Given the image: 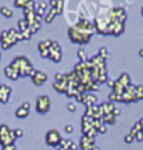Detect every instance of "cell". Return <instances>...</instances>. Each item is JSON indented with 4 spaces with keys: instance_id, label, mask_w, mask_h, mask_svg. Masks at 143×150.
Returning <instances> with one entry per match:
<instances>
[{
    "instance_id": "39",
    "label": "cell",
    "mask_w": 143,
    "mask_h": 150,
    "mask_svg": "<svg viewBox=\"0 0 143 150\" xmlns=\"http://www.w3.org/2000/svg\"><path fill=\"white\" fill-rule=\"evenodd\" d=\"M69 150H79V143H75L72 142V145H71V149Z\"/></svg>"
},
{
    "instance_id": "26",
    "label": "cell",
    "mask_w": 143,
    "mask_h": 150,
    "mask_svg": "<svg viewBox=\"0 0 143 150\" xmlns=\"http://www.w3.org/2000/svg\"><path fill=\"white\" fill-rule=\"evenodd\" d=\"M99 56H100L101 59H108V50H107V47H104V46H101L100 49H99Z\"/></svg>"
},
{
    "instance_id": "2",
    "label": "cell",
    "mask_w": 143,
    "mask_h": 150,
    "mask_svg": "<svg viewBox=\"0 0 143 150\" xmlns=\"http://www.w3.org/2000/svg\"><path fill=\"white\" fill-rule=\"evenodd\" d=\"M52 107V102H50V97L47 95H42V96L38 97L36 100V111L39 114H46L50 111Z\"/></svg>"
},
{
    "instance_id": "17",
    "label": "cell",
    "mask_w": 143,
    "mask_h": 150,
    "mask_svg": "<svg viewBox=\"0 0 143 150\" xmlns=\"http://www.w3.org/2000/svg\"><path fill=\"white\" fill-rule=\"evenodd\" d=\"M0 14L6 18H11V17L14 16V11L11 10L10 7H7V6H1L0 7Z\"/></svg>"
},
{
    "instance_id": "27",
    "label": "cell",
    "mask_w": 143,
    "mask_h": 150,
    "mask_svg": "<svg viewBox=\"0 0 143 150\" xmlns=\"http://www.w3.org/2000/svg\"><path fill=\"white\" fill-rule=\"evenodd\" d=\"M64 10V0H57V4H56V11L57 14H61Z\"/></svg>"
},
{
    "instance_id": "28",
    "label": "cell",
    "mask_w": 143,
    "mask_h": 150,
    "mask_svg": "<svg viewBox=\"0 0 143 150\" xmlns=\"http://www.w3.org/2000/svg\"><path fill=\"white\" fill-rule=\"evenodd\" d=\"M38 7H39V8H42V10H45L46 13H47V11H49V7H50V6H49V1H46V0H42V1L39 3V6H38Z\"/></svg>"
},
{
    "instance_id": "14",
    "label": "cell",
    "mask_w": 143,
    "mask_h": 150,
    "mask_svg": "<svg viewBox=\"0 0 143 150\" xmlns=\"http://www.w3.org/2000/svg\"><path fill=\"white\" fill-rule=\"evenodd\" d=\"M57 11H56V8H49V11L46 13V16L43 17V20H45V22L46 24H50V22H53V20L57 17Z\"/></svg>"
},
{
    "instance_id": "1",
    "label": "cell",
    "mask_w": 143,
    "mask_h": 150,
    "mask_svg": "<svg viewBox=\"0 0 143 150\" xmlns=\"http://www.w3.org/2000/svg\"><path fill=\"white\" fill-rule=\"evenodd\" d=\"M68 38L71 39V42L72 43H76V45H86V43L90 42V39L92 36L90 35H85V33H81L78 29H75L74 27H69L68 31Z\"/></svg>"
},
{
    "instance_id": "42",
    "label": "cell",
    "mask_w": 143,
    "mask_h": 150,
    "mask_svg": "<svg viewBox=\"0 0 143 150\" xmlns=\"http://www.w3.org/2000/svg\"><path fill=\"white\" fill-rule=\"evenodd\" d=\"M3 150H16V145H10V146H6V147H3Z\"/></svg>"
},
{
    "instance_id": "41",
    "label": "cell",
    "mask_w": 143,
    "mask_h": 150,
    "mask_svg": "<svg viewBox=\"0 0 143 150\" xmlns=\"http://www.w3.org/2000/svg\"><path fill=\"white\" fill-rule=\"evenodd\" d=\"M106 83H107V85H108V86H110V88H111V89H113V88H114V85H115V81L108 79V81H107V82H106Z\"/></svg>"
},
{
    "instance_id": "45",
    "label": "cell",
    "mask_w": 143,
    "mask_h": 150,
    "mask_svg": "<svg viewBox=\"0 0 143 150\" xmlns=\"http://www.w3.org/2000/svg\"><path fill=\"white\" fill-rule=\"evenodd\" d=\"M90 150H100V147H97V146H93Z\"/></svg>"
},
{
    "instance_id": "40",
    "label": "cell",
    "mask_w": 143,
    "mask_h": 150,
    "mask_svg": "<svg viewBox=\"0 0 143 150\" xmlns=\"http://www.w3.org/2000/svg\"><path fill=\"white\" fill-rule=\"evenodd\" d=\"M21 107H24V108H27V110H29V108H31V103L29 102H24L21 104Z\"/></svg>"
},
{
    "instance_id": "38",
    "label": "cell",
    "mask_w": 143,
    "mask_h": 150,
    "mask_svg": "<svg viewBox=\"0 0 143 150\" xmlns=\"http://www.w3.org/2000/svg\"><path fill=\"white\" fill-rule=\"evenodd\" d=\"M50 8H56V4H57V0H47Z\"/></svg>"
},
{
    "instance_id": "22",
    "label": "cell",
    "mask_w": 143,
    "mask_h": 150,
    "mask_svg": "<svg viewBox=\"0 0 143 150\" xmlns=\"http://www.w3.org/2000/svg\"><path fill=\"white\" fill-rule=\"evenodd\" d=\"M76 56H78V59H79V61L81 63H86L88 61V57H86V53H85V50L84 49H79L78 50V53H76Z\"/></svg>"
},
{
    "instance_id": "23",
    "label": "cell",
    "mask_w": 143,
    "mask_h": 150,
    "mask_svg": "<svg viewBox=\"0 0 143 150\" xmlns=\"http://www.w3.org/2000/svg\"><path fill=\"white\" fill-rule=\"evenodd\" d=\"M40 29V22H33V24H31L29 25V31H31L32 35H35V33H38V31Z\"/></svg>"
},
{
    "instance_id": "15",
    "label": "cell",
    "mask_w": 143,
    "mask_h": 150,
    "mask_svg": "<svg viewBox=\"0 0 143 150\" xmlns=\"http://www.w3.org/2000/svg\"><path fill=\"white\" fill-rule=\"evenodd\" d=\"M125 32V24H121V22H117L114 25V29H113V35L114 36H120Z\"/></svg>"
},
{
    "instance_id": "47",
    "label": "cell",
    "mask_w": 143,
    "mask_h": 150,
    "mask_svg": "<svg viewBox=\"0 0 143 150\" xmlns=\"http://www.w3.org/2000/svg\"><path fill=\"white\" fill-rule=\"evenodd\" d=\"M139 122H140V125H142V132H143V118L140 120V121H139Z\"/></svg>"
},
{
    "instance_id": "8",
    "label": "cell",
    "mask_w": 143,
    "mask_h": 150,
    "mask_svg": "<svg viewBox=\"0 0 143 150\" xmlns=\"http://www.w3.org/2000/svg\"><path fill=\"white\" fill-rule=\"evenodd\" d=\"M93 146H96L93 138H90L88 135H84V136L81 138V142H79V149L81 150H90Z\"/></svg>"
},
{
    "instance_id": "6",
    "label": "cell",
    "mask_w": 143,
    "mask_h": 150,
    "mask_svg": "<svg viewBox=\"0 0 143 150\" xmlns=\"http://www.w3.org/2000/svg\"><path fill=\"white\" fill-rule=\"evenodd\" d=\"M11 93H13V89H11V86L3 85V83H1V85H0V103H3V104L8 103Z\"/></svg>"
},
{
    "instance_id": "32",
    "label": "cell",
    "mask_w": 143,
    "mask_h": 150,
    "mask_svg": "<svg viewBox=\"0 0 143 150\" xmlns=\"http://www.w3.org/2000/svg\"><path fill=\"white\" fill-rule=\"evenodd\" d=\"M64 131H65L67 134H72V132H74V125H72V124H67Z\"/></svg>"
},
{
    "instance_id": "9",
    "label": "cell",
    "mask_w": 143,
    "mask_h": 150,
    "mask_svg": "<svg viewBox=\"0 0 143 150\" xmlns=\"http://www.w3.org/2000/svg\"><path fill=\"white\" fill-rule=\"evenodd\" d=\"M53 88L57 92H60V93H67V91H68V88H69V83H68V81H67V79H64V81H54Z\"/></svg>"
},
{
    "instance_id": "7",
    "label": "cell",
    "mask_w": 143,
    "mask_h": 150,
    "mask_svg": "<svg viewBox=\"0 0 143 150\" xmlns=\"http://www.w3.org/2000/svg\"><path fill=\"white\" fill-rule=\"evenodd\" d=\"M31 78H32V82H33L36 86H42L43 83L47 81V74L43 72V71H40V70H36V72L32 75Z\"/></svg>"
},
{
    "instance_id": "35",
    "label": "cell",
    "mask_w": 143,
    "mask_h": 150,
    "mask_svg": "<svg viewBox=\"0 0 143 150\" xmlns=\"http://www.w3.org/2000/svg\"><path fill=\"white\" fill-rule=\"evenodd\" d=\"M135 140L136 142H142L143 140V132L140 131V132H136V135H135Z\"/></svg>"
},
{
    "instance_id": "20",
    "label": "cell",
    "mask_w": 143,
    "mask_h": 150,
    "mask_svg": "<svg viewBox=\"0 0 143 150\" xmlns=\"http://www.w3.org/2000/svg\"><path fill=\"white\" fill-rule=\"evenodd\" d=\"M13 131V129L7 125V124H1L0 125V138H3V136H6V135H8Z\"/></svg>"
},
{
    "instance_id": "19",
    "label": "cell",
    "mask_w": 143,
    "mask_h": 150,
    "mask_svg": "<svg viewBox=\"0 0 143 150\" xmlns=\"http://www.w3.org/2000/svg\"><path fill=\"white\" fill-rule=\"evenodd\" d=\"M28 115H29V110H27V108L18 107L16 110V117L17 118H27Z\"/></svg>"
},
{
    "instance_id": "29",
    "label": "cell",
    "mask_w": 143,
    "mask_h": 150,
    "mask_svg": "<svg viewBox=\"0 0 143 150\" xmlns=\"http://www.w3.org/2000/svg\"><path fill=\"white\" fill-rule=\"evenodd\" d=\"M136 99H138V100H143V85L138 86V91H136Z\"/></svg>"
},
{
    "instance_id": "18",
    "label": "cell",
    "mask_w": 143,
    "mask_h": 150,
    "mask_svg": "<svg viewBox=\"0 0 143 150\" xmlns=\"http://www.w3.org/2000/svg\"><path fill=\"white\" fill-rule=\"evenodd\" d=\"M115 120H117V117L114 115V114H104L103 115V118H101V121H103V124H115Z\"/></svg>"
},
{
    "instance_id": "46",
    "label": "cell",
    "mask_w": 143,
    "mask_h": 150,
    "mask_svg": "<svg viewBox=\"0 0 143 150\" xmlns=\"http://www.w3.org/2000/svg\"><path fill=\"white\" fill-rule=\"evenodd\" d=\"M56 150H65V149H64L63 146H58V147H56Z\"/></svg>"
},
{
    "instance_id": "3",
    "label": "cell",
    "mask_w": 143,
    "mask_h": 150,
    "mask_svg": "<svg viewBox=\"0 0 143 150\" xmlns=\"http://www.w3.org/2000/svg\"><path fill=\"white\" fill-rule=\"evenodd\" d=\"M45 139H46V143H47L49 146H53V147H58L60 146V143H61V135H60V132H58L57 129H50V131H47V134H46V136H45Z\"/></svg>"
},
{
    "instance_id": "36",
    "label": "cell",
    "mask_w": 143,
    "mask_h": 150,
    "mask_svg": "<svg viewBox=\"0 0 143 150\" xmlns=\"http://www.w3.org/2000/svg\"><path fill=\"white\" fill-rule=\"evenodd\" d=\"M67 107H68V110L71 112H74L75 110H76V106H75V103H68V106H67Z\"/></svg>"
},
{
    "instance_id": "12",
    "label": "cell",
    "mask_w": 143,
    "mask_h": 150,
    "mask_svg": "<svg viewBox=\"0 0 143 150\" xmlns=\"http://www.w3.org/2000/svg\"><path fill=\"white\" fill-rule=\"evenodd\" d=\"M100 110H101V112H103V115H104V114H111V112L115 110V106H114L113 102H104L100 104Z\"/></svg>"
},
{
    "instance_id": "48",
    "label": "cell",
    "mask_w": 143,
    "mask_h": 150,
    "mask_svg": "<svg viewBox=\"0 0 143 150\" xmlns=\"http://www.w3.org/2000/svg\"><path fill=\"white\" fill-rule=\"evenodd\" d=\"M140 13H142V17H143V7H142V11H140Z\"/></svg>"
},
{
    "instance_id": "11",
    "label": "cell",
    "mask_w": 143,
    "mask_h": 150,
    "mask_svg": "<svg viewBox=\"0 0 143 150\" xmlns=\"http://www.w3.org/2000/svg\"><path fill=\"white\" fill-rule=\"evenodd\" d=\"M84 103H85L86 107L96 106V103H97V97H96V95H93V93L86 92V93H85V99H84Z\"/></svg>"
},
{
    "instance_id": "21",
    "label": "cell",
    "mask_w": 143,
    "mask_h": 150,
    "mask_svg": "<svg viewBox=\"0 0 143 150\" xmlns=\"http://www.w3.org/2000/svg\"><path fill=\"white\" fill-rule=\"evenodd\" d=\"M28 28H29V24H28V21L25 20V18H22V20H20V21H18V31H20V32L27 31Z\"/></svg>"
},
{
    "instance_id": "44",
    "label": "cell",
    "mask_w": 143,
    "mask_h": 150,
    "mask_svg": "<svg viewBox=\"0 0 143 150\" xmlns=\"http://www.w3.org/2000/svg\"><path fill=\"white\" fill-rule=\"evenodd\" d=\"M139 56L143 59V49H140V50H139Z\"/></svg>"
},
{
    "instance_id": "49",
    "label": "cell",
    "mask_w": 143,
    "mask_h": 150,
    "mask_svg": "<svg viewBox=\"0 0 143 150\" xmlns=\"http://www.w3.org/2000/svg\"><path fill=\"white\" fill-rule=\"evenodd\" d=\"M0 59H1V50H0Z\"/></svg>"
},
{
    "instance_id": "34",
    "label": "cell",
    "mask_w": 143,
    "mask_h": 150,
    "mask_svg": "<svg viewBox=\"0 0 143 150\" xmlns=\"http://www.w3.org/2000/svg\"><path fill=\"white\" fill-rule=\"evenodd\" d=\"M14 134H16V138H22L24 136V131L21 128H17L14 129Z\"/></svg>"
},
{
    "instance_id": "25",
    "label": "cell",
    "mask_w": 143,
    "mask_h": 150,
    "mask_svg": "<svg viewBox=\"0 0 143 150\" xmlns=\"http://www.w3.org/2000/svg\"><path fill=\"white\" fill-rule=\"evenodd\" d=\"M72 142H74V140H71V139H61V143H60V146H63L65 150H69V149H71Z\"/></svg>"
},
{
    "instance_id": "33",
    "label": "cell",
    "mask_w": 143,
    "mask_h": 150,
    "mask_svg": "<svg viewBox=\"0 0 143 150\" xmlns=\"http://www.w3.org/2000/svg\"><path fill=\"white\" fill-rule=\"evenodd\" d=\"M35 13H36V16L39 17V18H40V17H45V16H46V11L42 10V8H39V7H38V8H35Z\"/></svg>"
},
{
    "instance_id": "37",
    "label": "cell",
    "mask_w": 143,
    "mask_h": 150,
    "mask_svg": "<svg viewBox=\"0 0 143 150\" xmlns=\"http://www.w3.org/2000/svg\"><path fill=\"white\" fill-rule=\"evenodd\" d=\"M107 132V125L106 124H103L100 128H99V134H106Z\"/></svg>"
},
{
    "instance_id": "31",
    "label": "cell",
    "mask_w": 143,
    "mask_h": 150,
    "mask_svg": "<svg viewBox=\"0 0 143 150\" xmlns=\"http://www.w3.org/2000/svg\"><path fill=\"white\" fill-rule=\"evenodd\" d=\"M124 140H125V143H132L133 140H135V136L132 134H128V135H125Z\"/></svg>"
},
{
    "instance_id": "16",
    "label": "cell",
    "mask_w": 143,
    "mask_h": 150,
    "mask_svg": "<svg viewBox=\"0 0 143 150\" xmlns=\"http://www.w3.org/2000/svg\"><path fill=\"white\" fill-rule=\"evenodd\" d=\"M52 43H53V40H52V39H45V40H40V42H39V45H38L39 52H43V50H47V49H50Z\"/></svg>"
},
{
    "instance_id": "30",
    "label": "cell",
    "mask_w": 143,
    "mask_h": 150,
    "mask_svg": "<svg viewBox=\"0 0 143 150\" xmlns=\"http://www.w3.org/2000/svg\"><path fill=\"white\" fill-rule=\"evenodd\" d=\"M22 33V39L24 40H29L32 38V33H31V31H29V28H28L27 31H24V32H21Z\"/></svg>"
},
{
    "instance_id": "10",
    "label": "cell",
    "mask_w": 143,
    "mask_h": 150,
    "mask_svg": "<svg viewBox=\"0 0 143 150\" xmlns=\"http://www.w3.org/2000/svg\"><path fill=\"white\" fill-rule=\"evenodd\" d=\"M4 74H6L7 78H10V79H13V81H16V79L20 78V72H18V70H16L11 64H8L4 68Z\"/></svg>"
},
{
    "instance_id": "13",
    "label": "cell",
    "mask_w": 143,
    "mask_h": 150,
    "mask_svg": "<svg viewBox=\"0 0 143 150\" xmlns=\"http://www.w3.org/2000/svg\"><path fill=\"white\" fill-rule=\"evenodd\" d=\"M117 82H120L122 86H125V88H128V86L132 83V81H131V75L128 74V72H122L120 76H118V79H117Z\"/></svg>"
},
{
    "instance_id": "43",
    "label": "cell",
    "mask_w": 143,
    "mask_h": 150,
    "mask_svg": "<svg viewBox=\"0 0 143 150\" xmlns=\"http://www.w3.org/2000/svg\"><path fill=\"white\" fill-rule=\"evenodd\" d=\"M113 114H114V115H115V117H118V115H120V114H121V108H117V107H115V110H114V111H113Z\"/></svg>"
},
{
    "instance_id": "24",
    "label": "cell",
    "mask_w": 143,
    "mask_h": 150,
    "mask_svg": "<svg viewBox=\"0 0 143 150\" xmlns=\"http://www.w3.org/2000/svg\"><path fill=\"white\" fill-rule=\"evenodd\" d=\"M31 0H14V6L17 8H24Z\"/></svg>"
},
{
    "instance_id": "50",
    "label": "cell",
    "mask_w": 143,
    "mask_h": 150,
    "mask_svg": "<svg viewBox=\"0 0 143 150\" xmlns=\"http://www.w3.org/2000/svg\"><path fill=\"white\" fill-rule=\"evenodd\" d=\"M0 85H1V82H0Z\"/></svg>"
},
{
    "instance_id": "5",
    "label": "cell",
    "mask_w": 143,
    "mask_h": 150,
    "mask_svg": "<svg viewBox=\"0 0 143 150\" xmlns=\"http://www.w3.org/2000/svg\"><path fill=\"white\" fill-rule=\"evenodd\" d=\"M10 64L13 65L16 70H18V72H20L21 70H24V68L29 67V65H32L31 61H29V59L25 57V56H17V57H14Z\"/></svg>"
},
{
    "instance_id": "4",
    "label": "cell",
    "mask_w": 143,
    "mask_h": 150,
    "mask_svg": "<svg viewBox=\"0 0 143 150\" xmlns=\"http://www.w3.org/2000/svg\"><path fill=\"white\" fill-rule=\"evenodd\" d=\"M49 59L52 60L53 63H60L61 59H63V50H61V46L57 40H53L52 46H50V56Z\"/></svg>"
}]
</instances>
